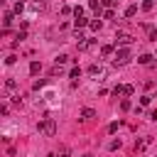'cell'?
<instances>
[{
    "label": "cell",
    "mask_w": 157,
    "mask_h": 157,
    "mask_svg": "<svg viewBox=\"0 0 157 157\" xmlns=\"http://www.w3.org/2000/svg\"><path fill=\"white\" fill-rule=\"evenodd\" d=\"M39 132L47 135V137H54V135H56V120H54V118H42V123H39Z\"/></svg>",
    "instance_id": "cell-1"
},
{
    "label": "cell",
    "mask_w": 157,
    "mask_h": 157,
    "mask_svg": "<svg viewBox=\"0 0 157 157\" xmlns=\"http://www.w3.org/2000/svg\"><path fill=\"white\" fill-rule=\"evenodd\" d=\"M128 59H130V49L128 47H120L115 52V64H128Z\"/></svg>",
    "instance_id": "cell-2"
},
{
    "label": "cell",
    "mask_w": 157,
    "mask_h": 157,
    "mask_svg": "<svg viewBox=\"0 0 157 157\" xmlns=\"http://www.w3.org/2000/svg\"><path fill=\"white\" fill-rule=\"evenodd\" d=\"M118 44H120V47H130V44H132V37L125 34V32H120V34L115 37V47H118Z\"/></svg>",
    "instance_id": "cell-3"
},
{
    "label": "cell",
    "mask_w": 157,
    "mask_h": 157,
    "mask_svg": "<svg viewBox=\"0 0 157 157\" xmlns=\"http://www.w3.org/2000/svg\"><path fill=\"white\" fill-rule=\"evenodd\" d=\"M81 118H83V120H93V118H96V110H93V108H83V110H81Z\"/></svg>",
    "instance_id": "cell-4"
},
{
    "label": "cell",
    "mask_w": 157,
    "mask_h": 157,
    "mask_svg": "<svg viewBox=\"0 0 157 157\" xmlns=\"http://www.w3.org/2000/svg\"><path fill=\"white\" fill-rule=\"evenodd\" d=\"M88 71H91V76H103V74H105V69H103V66H98V64H93Z\"/></svg>",
    "instance_id": "cell-5"
},
{
    "label": "cell",
    "mask_w": 157,
    "mask_h": 157,
    "mask_svg": "<svg viewBox=\"0 0 157 157\" xmlns=\"http://www.w3.org/2000/svg\"><path fill=\"white\" fill-rule=\"evenodd\" d=\"M15 88H17V81L15 78H7L5 81V91H15Z\"/></svg>",
    "instance_id": "cell-6"
},
{
    "label": "cell",
    "mask_w": 157,
    "mask_h": 157,
    "mask_svg": "<svg viewBox=\"0 0 157 157\" xmlns=\"http://www.w3.org/2000/svg\"><path fill=\"white\" fill-rule=\"evenodd\" d=\"M39 71H42L39 61H32V64H29V74H39Z\"/></svg>",
    "instance_id": "cell-7"
},
{
    "label": "cell",
    "mask_w": 157,
    "mask_h": 157,
    "mask_svg": "<svg viewBox=\"0 0 157 157\" xmlns=\"http://www.w3.org/2000/svg\"><path fill=\"white\" fill-rule=\"evenodd\" d=\"M135 12H137V5H130V7H128V10H125V17H132V15H135Z\"/></svg>",
    "instance_id": "cell-8"
},
{
    "label": "cell",
    "mask_w": 157,
    "mask_h": 157,
    "mask_svg": "<svg viewBox=\"0 0 157 157\" xmlns=\"http://www.w3.org/2000/svg\"><path fill=\"white\" fill-rule=\"evenodd\" d=\"M101 54H103V56H110V54H113V47H110V44H105V47L101 49Z\"/></svg>",
    "instance_id": "cell-9"
},
{
    "label": "cell",
    "mask_w": 157,
    "mask_h": 157,
    "mask_svg": "<svg viewBox=\"0 0 157 157\" xmlns=\"http://www.w3.org/2000/svg\"><path fill=\"white\" fill-rule=\"evenodd\" d=\"M66 61H69L66 54H59V56H56V66H61V64H66Z\"/></svg>",
    "instance_id": "cell-10"
},
{
    "label": "cell",
    "mask_w": 157,
    "mask_h": 157,
    "mask_svg": "<svg viewBox=\"0 0 157 157\" xmlns=\"http://www.w3.org/2000/svg\"><path fill=\"white\" fill-rule=\"evenodd\" d=\"M12 25V12H5V29Z\"/></svg>",
    "instance_id": "cell-11"
},
{
    "label": "cell",
    "mask_w": 157,
    "mask_h": 157,
    "mask_svg": "<svg viewBox=\"0 0 157 157\" xmlns=\"http://www.w3.org/2000/svg\"><path fill=\"white\" fill-rule=\"evenodd\" d=\"M88 25H91V29H93V32H98V29H101V20H93V22H88Z\"/></svg>",
    "instance_id": "cell-12"
},
{
    "label": "cell",
    "mask_w": 157,
    "mask_h": 157,
    "mask_svg": "<svg viewBox=\"0 0 157 157\" xmlns=\"http://www.w3.org/2000/svg\"><path fill=\"white\" fill-rule=\"evenodd\" d=\"M137 61H140V64H150V61H152V56H150V54H142Z\"/></svg>",
    "instance_id": "cell-13"
},
{
    "label": "cell",
    "mask_w": 157,
    "mask_h": 157,
    "mask_svg": "<svg viewBox=\"0 0 157 157\" xmlns=\"http://www.w3.org/2000/svg\"><path fill=\"white\" fill-rule=\"evenodd\" d=\"M86 25H88V22H86L83 17H76V29H78V27H86Z\"/></svg>",
    "instance_id": "cell-14"
},
{
    "label": "cell",
    "mask_w": 157,
    "mask_h": 157,
    "mask_svg": "<svg viewBox=\"0 0 157 157\" xmlns=\"http://www.w3.org/2000/svg\"><path fill=\"white\" fill-rule=\"evenodd\" d=\"M142 10H152V0H145L142 2Z\"/></svg>",
    "instance_id": "cell-15"
},
{
    "label": "cell",
    "mask_w": 157,
    "mask_h": 157,
    "mask_svg": "<svg viewBox=\"0 0 157 157\" xmlns=\"http://www.w3.org/2000/svg\"><path fill=\"white\" fill-rule=\"evenodd\" d=\"M123 88H125V86H115V88H113V96H120V93H123Z\"/></svg>",
    "instance_id": "cell-16"
},
{
    "label": "cell",
    "mask_w": 157,
    "mask_h": 157,
    "mask_svg": "<svg viewBox=\"0 0 157 157\" xmlns=\"http://www.w3.org/2000/svg\"><path fill=\"white\" fill-rule=\"evenodd\" d=\"M81 157H91V155H81Z\"/></svg>",
    "instance_id": "cell-17"
},
{
    "label": "cell",
    "mask_w": 157,
    "mask_h": 157,
    "mask_svg": "<svg viewBox=\"0 0 157 157\" xmlns=\"http://www.w3.org/2000/svg\"><path fill=\"white\" fill-rule=\"evenodd\" d=\"M113 2H118V0H113Z\"/></svg>",
    "instance_id": "cell-18"
}]
</instances>
